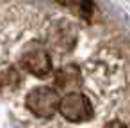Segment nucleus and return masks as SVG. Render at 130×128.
<instances>
[{"instance_id":"nucleus-2","label":"nucleus","mask_w":130,"mask_h":128,"mask_svg":"<svg viewBox=\"0 0 130 128\" xmlns=\"http://www.w3.org/2000/svg\"><path fill=\"white\" fill-rule=\"evenodd\" d=\"M22 66L36 75V77H46L52 71V61L48 52L45 50L43 45H39L38 41H32L27 45V48L22 53Z\"/></svg>"},{"instance_id":"nucleus-6","label":"nucleus","mask_w":130,"mask_h":128,"mask_svg":"<svg viewBox=\"0 0 130 128\" xmlns=\"http://www.w3.org/2000/svg\"><path fill=\"white\" fill-rule=\"evenodd\" d=\"M20 82V75L14 68H2L0 69V87H16Z\"/></svg>"},{"instance_id":"nucleus-8","label":"nucleus","mask_w":130,"mask_h":128,"mask_svg":"<svg viewBox=\"0 0 130 128\" xmlns=\"http://www.w3.org/2000/svg\"><path fill=\"white\" fill-rule=\"evenodd\" d=\"M103 128H126L123 123H119V121H110V123H107Z\"/></svg>"},{"instance_id":"nucleus-3","label":"nucleus","mask_w":130,"mask_h":128,"mask_svg":"<svg viewBox=\"0 0 130 128\" xmlns=\"http://www.w3.org/2000/svg\"><path fill=\"white\" fill-rule=\"evenodd\" d=\"M59 112L71 123H84L93 117V107L80 93H68L64 98H61Z\"/></svg>"},{"instance_id":"nucleus-5","label":"nucleus","mask_w":130,"mask_h":128,"mask_svg":"<svg viewBox=\"0 0 130 128\" xmlns=\"http://www.w3.org/2000/svg\"><path fill=\"white\" fill-rule=\"evenodd\" d=\"M82 75L77 66H64L55 73V84L59 89H70V93H75V89L80 87Z\"/></svg>"},{"instance_id":"nucleus-7","label":"nucleus","mask_w":130,"mask_h":128,"mask_svg":"<svg viewBox=\"0 0 130 128\" xmlns=\"http://www.w3.org/2000/svg\"><path fill=\"white\" fill-rule=\"evenodd\" d=\"M57 2L71 9H78L82 14H89V0H57Z\"/></svg>"},{"instance_id":"nucleus-1","label":"nucleus","mask_w":130,"mask_h":128,"mask_svg":"<svg viewBox=\"0 0 130 128\" xmlns=\"http://www.w3.org/2000/svg\"><path fill=\"white\" fill-rule=\"evenodd\" d=\"M25 105L32 114L41 116V117H50L59 110L61 98H59V94L54 87L41 85V87H34L27 94Z\"/></svg>"},{"instance_id":"nucleus-4","label":"nucleus","mask_w":130,"mask_h":128,"mask_svg":"<svg viewBox=\"0 0 130 128\" xmlns=\"http://www.w3.org/2000/svg\"><path fill=\"white\" fill-rule=\"evenodd\" d=\"M50 45L59 52H70L77 41V27L68 20H59L48 34Z\"/></svg>"}]
</instances>
